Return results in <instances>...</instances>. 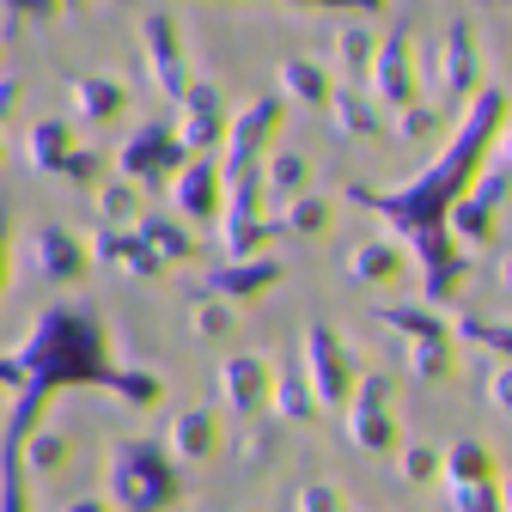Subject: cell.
<instances>
[{
	"label": "cell",
	"instance_id": "1",
	"mask_svg": "<svg viewBox=\"0 0 512 512\" xmlns=\"http://www.w3.org/2000/svg\"><path fill=\"white\" fill-rule=\"evenodd\" d=\"M476 7H494V13H512V0H476Z\"/></svg>",
	"mask_w": 512,
	"mask_h": 512
}]
</instances>
